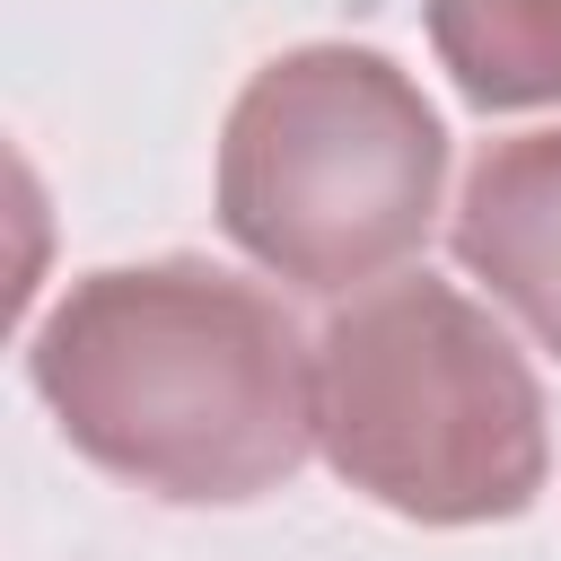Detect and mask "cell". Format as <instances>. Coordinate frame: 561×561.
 Returning a JSON list of instances; mask_svg holds the SVG:
<instances>
[{
	"mask_svg": "<svg viewBox=\"0 0 561 561\" xmlns=\"http://www.w3.org/2000/svg\"><path fill=\"white\" fill-rule=\"evenodd\" d=\"M26 377L88 465L184 508L263 500L316 447V342L272 289L193 254L70 280Z\"/></svg>",
	"mask_w": 561,
	"mask_h": 561,
	"instance_id": "6da1fadb",
	"label": "cell"
},
{
	"mask_svg": "<svg viewBox=\"0 0 561 561\" xmlns=\"http://www.w3.org/2000/svg\"><path fill=\"white\" fill-rule=\"evenodd\" d=\"M316 447L421 526H491L543 491V394L517 342L447 280L351 289L316 333Z\"/></svg>",
	"mask_w": 561,
	"mask_h": 561,
	"instance_id": "7a4b0ae2",
	"label": "cell"
},
{
	"mask_svg": "<svg viewBox=\"0 0 561 561\" xmlns=\"http://www.w3.org/2000/svg\"><path fill=\"white\" fill-rule=\"evenodd\" d=\"M447 131L377 44H298L219 131V228L298 289L386 280L438 219Z\"/></svg>",
	"mask_w": 561,
	"mask_h": 561,
	"instance_id": "3957f363",
	"label": "cell"
},
{
	"mask_svg": "<svg viewBox=\"0 0 561 561\" xmlns=\"http://www.w3.org/2000/svg\"><path fill=\"white\" fill-rule=\"evenodd\" d=\"M456 263L561 351V131L491 140L456 193Z\"/></svg>",
	"mask_w": 561,
	"mask_h": 561,
	"instance_id": "277c9868",
	"label": "cell"
},
{
	"mask_svg": "<svg viewBox=\"0 0 561 561\" xmlns=\"http://www.w3.org/2000/svg\"><path fill=\"white\" fill-rule=\"evenodd\" d=\"M430 44L473 105H561V0H430Z\"/></svg>",
	"mask_w": 561,
	"mask_h": 561,
	"instance_id": "5b68a950",
	"label": "cell"
}]
</instances>
